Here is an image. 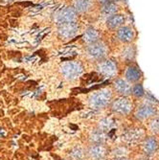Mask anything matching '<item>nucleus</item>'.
Masks as SVG:
<instances>
[{"instance_id": "f257e3e1", "label": "nucleus", "mask_w": 159, "mask_h": 160, "mask_svg": "<svg viewBox=\"0 0 159 160\" xmlns=\"http://www.w3.org/2000/svg\"><path fill=\"white\" fill-rule=\"evenodd\" d=\"M112 100V92L110 89H102L93 93L89 98V105L94 109L106 108Z\"/></svg>"}, {"instance_id": "f03ea898", "label": "nucleus", "mask_w": 159, "mask_h": 160, "mask_svg": "<svg viewBox=\"0 0 159 160\" xmlns=\"http://www.w3.org/2000/svg\"><path fill=\"white\" fill-rule=\"evenodd\" d=\"M116 38L123 44L133 43L136 40L137 32L132 26L123 25L116 30Z\"/></svg>"}, {"instance_id": "7ed1b4c3", "label": "nucleus", "mask_w": 159, "mask_h": 160, "mask_svg": "<svg viewBox=\"0 0 159 160\" xmlns=\"http://www.w3.org/2000/svg\"><path fill=\"white\" fill-rule=\"evenodd\" d=\"M124 79L129 83H137L140 82L143 79V72L136 62L128 63L127 68L125 69Z\"/></svg>"}, {"instance_id": "20e7f679", "label": "nucleus", "mask_w": 159, "mask_h": 160, "mask_svg": "<svg viewBox=\"0 0 159 160\" xmlns=\"http://www.w3.org/2000/svg\"><path fill=\"white\" fill-rule=\"evenodd\" d=\"M87 53L88 55L94 60L102 61L105 60L107 54V47L103 41L97 40L93 43H90L87 47Z\"/></svg>"}, {"instance_id": "39448f33", "label": "nucleus", "mask_w": 159, "mask_h": 160, "mask_svg": "<svg viewBox=\"0 0 159 160\" xmlns=\"http://www.w3.org/2000/svg\"><path fill=\"white\" fill-rule=\"evenodd\" d=\"M62 72L67 80H75L82 73V66L76 62H68L62 64Z\"/></svg>"}, {"instance_id": "423d86ee", "label": "nucleus", "mask_w": 159, "mask_h": 160, "mask_svg": "<svg viewBox=\"0 0 159 160\" xmlns=\"http://www.w3.org/2000/svg\"><path fill=\"white\" fill-rule=\"evenodd\" d=\"M98 70L102 75L106 77H114L118 72L117 62L112 59L102 60L98 64Z\"/></svg>"}, {"instance_id": "0eeeda50", "label": "nucleus", "mask_w": 159, "mask_h": 160, "mask_svg": "<svg viewBox=\"0 0 159 160\" xmlns=\"http://www.w3.org/2000/svg\"><path fill=\"white\" fill-rule=\"evenodd\" d=\"M111 108L115 113H118L121 115H127L132 109V103L131 100L124 96L122 98L113 101Z\"/></svg>"}, {"instance_id": "6e6552de", "label": "nucleus", "mask_w": 159, "mask_h": 160, "mask_svg": "<svg viewBox=\"0 0 159 160\" xmlns=\"http://www.w3.org/2000/svg\"><path fill=\"white\" fill-rule=\"evenodd\" d=\"M79 26L75 21L59 24V33L63 38H72L78 32Z\"/></svg>"}, {"instance_id": "1a4fd4ad", "label": "nucleus", "mask_w": 159, "mask_h": 160, "mask_svg": "<svg viewBox=\"0 0 159 160\" xmlns=\"http://www.w3.org/2000/svg\"><path fill=\"white\" fill-rule=\"evenodd\" d=\"M155 113H156V108L154 107V104H150L145 102V104L137 109L135 116L137 119L144 120L152 117V116H154Z\"/></svg>"}, {"instance_id": "9d476101", "label": "nucleus", "mask_w": 159, "mask_h": 160, "mask_svg": "<svg viewBox=\"0 0 159 160\" xmlns=\"http://www.w3.org/2000/svg\"><path fill=\"white\" fill-rule=\"evenodd\" d=\"M126 22V17L123 13H115L107 18V26L109 30L116 31L118 28L122 27Z\"/></svg>"}, {"instance_id": "9b49d317", "label": "nucleus", "mask_w": 159, "mask_h": 160, "mask_svg": "<svg viewBox=\"0 0 159 160\" xmlns=\"http://www.w3.org/2000/svg\"><path fill=\"white\" fill-rule=\"evenodd\" d=\"M76 16H77V12L75 11L74 8L66 7L60 12V13L57 16L56 20H57V24L70 22V21H75Z\"/></svg>"}, {"instance_id": "f8f14e48", "label": "nucleus", "mask_w": 159, "mask_h": 160, "mask_svg": "<svg viewBox=\"0 0 159 160\" xmlns=\"http://www.w3.org/2000/svg\"><path fill=\"white\" fill-rule=\"evenodd\" d=\"M136 54H137V50H136L135 44H133V43H128V44H126L125 47L122 49L121 58L126 62L132 63L135 62Z\"/></svg>"}, {"instance_id": "ddd939ff", "label": "nucleus", "mask_w": 159, "mask_h": 160, "mask_svg": "<svg viewBox=\"0 0 159 160\" xmlns=\"http://www.w3.org/2000/svg\"><path fill=\"white\" fill-rule=\"evenodd\" d=\"M114 88L122 96H128L132 94L131 83L123 78H117L114 81Z\"/></svg>"}, {"instance_id": "4468645a", "label": "nucleus", "mask_w": 159, "mask_h": 160, "mask_svg": "<svg viewBox=\"0 0 159 160\" xmlns=\"http://www.w3.org/2000/svg\"><path fill=\"white\" fill-rule=\"evenodd\" d=\"M119 12V6L116 2L114 1H108L103 4L102 8H101V14L104 18H108L112 14H115Z\"/></svg>"}, {"instance_id": "2eb2a0df", "label": "nucleus", "mask_w": 159, "mask_h": 160, "mask_svg": "<svg viewBox=\"0 0 159 160\" xmlns=\"http://www.w3.org/2000/svg\"><path fill=\"white\" fill-rule=\"evenodd\" d=\"M89 156L94 160L103 159L107 154V150L103 145H92L88 150Z\"/></svg>"}, {"instance_id": "dca6fc26", "label": "nucleus", "mask_w": 159, "mask_h": 160, "mask_svg": "<svg viewBox=\"0 0 159 160\" xmlns=\"http://www.w3.org/2000/svg\"><path fill=\"white\" fill-rule=\"evenodd\" d=\"M89 139L95 145H103L106 141V134L101 129H97L90 133Z\"/></svg>"}, {"instance_id": "f3484780", "label": "nucleus", "mask_w": 159, "mask_h": 160, "mask_svg": "<svg viewBox=\"0 0 159 160\" xmlns=\"http://www.w3.org/2000/svg\"><path fill=\"white\" fill-rule=\"evenodd\" d=\"M93 4L92 0H75L74 3V9L76 12H83L88 11Z\"/></svg>"}, {"instance_id": "a211bd4d", "label": "nucleus", "mask_w": 159, "mask_h": 160, "mask_svg": "<svg viewBox=\"0 0 159 160\" xmlns=\"http://www.w3.org/2000/svg\"><path fill=\"white\" fill-rule=\"evenodd\" d=\"M99 38H100V34L94 28H88L83 35V40L89 43V44L99 40Z\"/></svg>"}, {"instance_id": "6ab92c4d", "label": "nucleus", "mask_w": 159, "mask_h": 160, "mask_svg": "<svg viewBox=\"0 0 159 160\" xmlns=\"http://www.w3.org/2000/svg\"><path fill=\"white\" fill-rule=\"evenodd\" d=\"M157 148H158V143L153 137L149 138L144 143V151L148 153H152L157 150Z\"/></svg>"}, {"instance_id": "aec40b11", "label": "nucleus", "mask_w": 159, "mask_h": 160, "mask_svg": "<svg viewBox=\"0 0 159 160\" xmlns=\"http://www.w3.org/2000/svg\"><path fill=\"white\" fill-rule=\"evenodd\" d=\"M132 94L133 96H135L136 98H142L146 95V92H145V90H144L143 84L141 82L134 83L132 86Z\"/></svg>"}, {"instance_id": "412c9836", "label": "nucleus", "mask_w": 159, "mask_h": 160, "mask_svg": "<svg viewBox=\"0 0 159 160\" xmlns=\"http://www.w3.org/2000/svg\"><path fill=\"white\" fill-rule=\"evenodd\" d=\"M84 155H85V152H84V150L81 146L75 147L70 152L71 158L74 159V160H82V159H83Z\"/></svg>"}, {"instance_id": "4be33fe9", "label": "nucleus", "mask_w": 159, "mask_h": 160, "mask_svg": "<svg viewBox=\"0 0 159 160\" xmlns=\"http://www.w3.org/2000/svg\"><path fill=\"white\" fill-rule=\"evenodd\" d=\"M113 126V121L109 118H105L103 120H101L99 123V129H101L102 132H107Z\"/></svg>"}, {"instance_id": "5701e85b", "label": "nucleus", "mask_w": 159, "mask_h": 160, "mask_svg": "<svg viewBox=\"0 0 159 160\" xmlns=\"http://www.w3.org/2000/svg\"><path fill=\"white\" fill-rule=\"evenodd\" d=\"M151 128H152V129L153 130V132H154V130H155V132H159V118H156L152 122Z\"/></svg>"}, {"instance_id": "b1692460", "label": "nucleus", "mask_w": 159, "mask_h": 160, "mask_svg": "<svg viewBox=\"0 0 159 160\" xmlns=\"http://www.w3.org/2000/svg\"><path fill=\"white\" fill-rule=\"evenodd\" d=\"M108 1H111V0H98V2H100L101 4H104V3L108 2Z\"/></svg>"}, {"instance_id": "393cba45", "label": "nucleus", "mask_w": 159, "mask_h": 160, "mask_svg": "<svg viewBox=\"0 0 159 160\" xmlns=\"http://www.w3.org/2000/svg\"><path fill=\"white\" fill-rule=\"evenodd\" d=\"M116 160H128V159H125V158H120V159H116Z\"/></svg>"}]
</instances>
